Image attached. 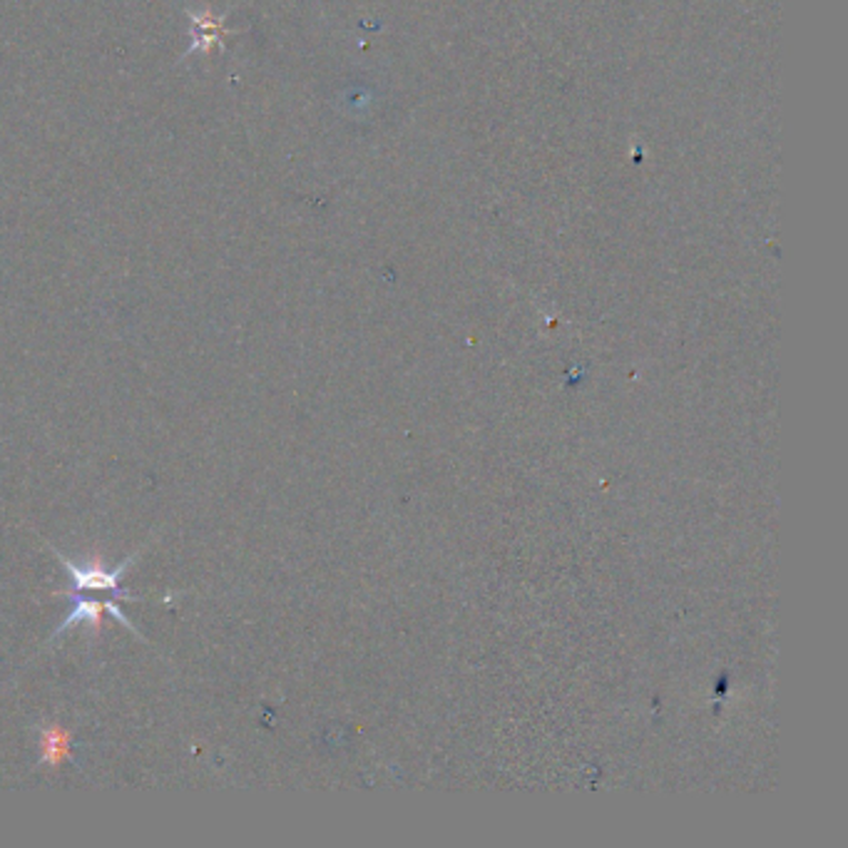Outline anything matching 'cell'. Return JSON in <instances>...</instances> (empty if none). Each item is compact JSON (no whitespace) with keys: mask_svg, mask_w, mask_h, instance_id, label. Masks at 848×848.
Listing matches in <instances>:
<instances>
[{"mask_svg":"<svg viewBox=\"0 0 848 848\" xmlns=\"http://www.w3.org/2000/svg\"><path fill=\"white\" fill-rule=\"evenodd\" d=\"M68 598H70V602H72L70 615L66 617V620H62V622L58 625V630L52 632V640H58L60 635H66V632L70 630V627H72V625H78V622H86V625L90 627V630L98 635V632L102 630V617H104V615H112L114 620H120L124 627H128V630H130L132 635L142 637L138 630H134V625L128 620V615L122 612V607H120L118 602L88 600V598H82V595H80L78 590H72V592L68 595ZM142 640H144V637H142Z\"/></svg>","mask_w":848,"mask_h":848,"instance_id":"7a4b0ae2","label":"cell"},{"mask_svg":"<svg viewBox=\"0 0 848 848\" xmlns=\"http://www.w3.org/2000/svg\"><path fill=\"white\" fill-rule=\"evenodd\" d=\"M52 552H56V558L62 562V568H68L70 578H72V585H76V590H82V592H86V590H108V592L114 595V598H120V595H122L124 600H140V598H134V595L124 592L120 588V580L124 578V572H128L130 565L138 560L140 552L130 555V558L122 560L118 568H108V565H104L102 558H98V555H92L90 560L78 565V562L68 560L66 555H62L56 548H52Z\"/></svg>","mask_w":848,"mask_h":848,"instance_id":"6da1fadb","label":"cell"},{"mask_svg":"<svg viewBox=\"0 0 848 848\" xmlns=\"http://www.w3.org/2000/svg\"><path fill=\"white\" fill-rule=\"evenodd\" d=\"M40 737V764L46 767H60L72 757V735L58 725H43L38 729Z\"/></svg>","mask_w":848,"mask_h":848,"instance_id":"3957f363","label":"cell"}]
</instances>
